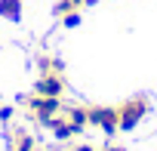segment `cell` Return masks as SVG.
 <instances>
[{"label": "cell", "mask_w": 157, "mask_h": 151, "mask_svg": "<svg viewBox=\"0 0 157 151\" xmlns=\"http://www.w3.org/2000/svg\"><path fill=\"white\" fill-rule=\"evenodd\" d=\"M28 111L34 114V120H40V123H49L56 114H62V99L59 96H31L28 99Z\"/></svg>", "instance_id": "6da1fadb"}, {"label": "cell", "mask_w": 157, "mask_h": 151, "mask_svg": "<svg viewBox=\"0 0 157 151\" xmlns=\"http://www.w3.org/2000/svg\"><path fill=\"white\" fill-rule=\"evenodd\" d=\"M117 114H120V130H132L145 114H148V102L139 96V99H129V102H123L120 108H117Z\"/></svg>", "instance_id": "7a4b0ae2"}, {"label": "cell", "mask_w": 157, "mask_h": 151, "mask_svg": "<svg viewBox=\"0 0 157 151\" xmlns=\"http://www.w3.org/2000/svg\"><path fill=\"white\" fill-rule=\"evenodd\" d=\"M90 123L102 126L111 136L114 130H120V114H117V108H90Z\"/></svg>", "instance_id": "3957f363"}, {"label": "cell", "mask_w": 157, "mask_h": 151, "mask_svg": "<svg viewBox=\"0 0 157 151\" xmlns=\"http://www.w3.org/2000/svg\"><path fill=\"white\" fill-rule=\"evenodd\" d=\"M34 93L37 96H59L65 93V80H62V74H43V77L34 83Z\"/></svg>", "instance_id": "277c9868"}, {"label": "cell", "mask_w": 157, "mask_h": 151, "mask_svg": "<svg viewBox=\"0 0 157 151\" xmlns=\"http://www.w3.org/2000/svg\"><path fill=\"white\" fill-rule=\"evenodd\" d=\"M46 126H49V130H52L59 139H71V136H74V126H71V120H68V117H62V114H56V117H52Z\"/></svg>", "instance_id": "5b68a950"}, {"label": "cell", "mask_w": 157, "mask_h": 151, "mask_svg": "<svg viewBox=\"0 0 157 151\" xmlns=\"http://www.w3.org/2000/svg\"><path fill=\"white\" fill-rule=\"evenodd\" d=\"M68 120H71L74 133H80L83 126H90V108H68Z\"/></svg>", "instance_id": "8992f818"}, {"label": "cell", "mask_w": 157, "mask_h": 151, "mask_svg": "<svg viewBox=\"0 0 157 151\" xmlns=\"http://www.w3.org/2000/svg\"><path fill=\"white\" fill-rule=\"evenodd\" d=\"M0 16L3 19H19L22 16V0H0Z\"/></svg>", "instance_id": "52a82bcc"}, {"label": "cell", "mask_w": 157, "mask_h": 151, "mask_svg": "<svg viewBox=\"0 0 157 151\" xmlns=\"http://www.w3.org/2000/svg\"><path fill=\"white\" fill-rule=\"evenodd\" d=\"M16 151H37V139H31L28 133L16 130Z\"/></svg>", "instance_id": "ba28073f"}, {"label": "cell", "mask_w": 157, "mask_h": 151, "mask_svg": "<svg viewBox=\"0 0 157 151\" xmlns=\"http://www.w3.org/2000/svg\"><path fill=\"white\" fill-rule=\"evenodd\" d=\"M40 71H43V74H62V62L43 56V59H40Z\"/></svg>", "instance_id": "9c48e42d"}, {"label": "cell", "mask_w": 157, "mask_h": 151, "mask_svg": "<svg viewBox=\"0 0 157 151\" xmlns=\"http://www.w3.org/2000/svg\"><path fill=\"white\" fill-rule=\"evenodd\" d=\"M62 22H65L68 28H74L77 22H80V13H77V10H74V13H68V16H62Z\"/></svg>", "instance_id": "30bf717a"}, {"label": "cell", "mask_w": 157, "mask_h": 151, "mask_svg": "<svg viewBox=\"0 0 157 151\" xmlns=\"http://www.w3.org/2000/svg\"><path fill=\"white\" fill-rule=\"evenodd\" d=\"M0 120H13V108H6V105L0 108Z\"/></svg>", "instance_id": "8fae6325"}, {"label": "cell", "mask_w": 157, "mask_h": 151, "mask_svg": "<svg viewBox=\"0 0 157 151\" xmlns=\"http://www.w3.org/2000/svg\"><path fill=\"white\" fill-rule=\"evenodd\" d=\"M74 151H96V148H90V145H77Z\"/></svg>", "instance_id": "7c38bea8"}, {"label": "cell", "mask_w": 157, "mask_h": 151, "mask_svg": "<svg viewBox=\"0 0 157 151\" xmlns=\"http://www.w3.org/2000/svg\"><path fill=\"white\" fill-rule=\"evenodd\" d=\"M105 151H123V148H114V145H105Z\"/></svg>", "instance_id": "4fadbf2b"}]
</instances>
